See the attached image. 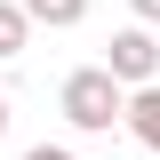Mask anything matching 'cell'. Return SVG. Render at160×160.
<instances>
[{
    "label": "cell",
    "instance_id": "cell-8",
    "mask_svg": "<svg viewBox=\"0 0 160 160\" xmlns=\"http://www.w3.org/2000/svg\"><path fill=\"white\" fill-rule=\"evenodd\" d=\"M0 136H8V96H0Z\"/></svg>",
    "mask_w": 160,
    "mask_h": 160
},
{
    "label": "cell",
    "instance_id": "cell-9",
    "mask_svg": "<svg viewBox=\"0 0 160 160\" xmlns=\"http://www.w3.org/2000/svg\"><path fill=\"white\" fill-rule=\"evenodd\" d=\"M104 160H120V152H104Z\"/></svg>",
    "mask_w": 160,
    "mask_h": 160
},
{
    "label": "cell",
    "instance_id": "cell-3",
    "mask_svg": "<svg viewBox=\"0 0 160 160\" xmlns=\"http://www.w3.org/2000/svg\"><path fill=\"white\" fill-rule=\"evenodd\" d=\"M128 128H136L144 152H160V80L152 88H128Z\"/></svg>",
    "mask_w": 160,
    "mask_h": 160
},
{
    "label": "cell",
    "instance_id": "cell-1",
    "mask_svg": "<svg viewBox=\"0 0 160 160\" xmlns=\"http://www.w3.org/2000/svg\"><path fill=\"white\" fill-rule=\"evenodd\" d=\"M64 120L72 128H88V136H112V120H128V88H120L104 64H80L72 80H64Z\"/></svg>",
    "mask_w": 160,
    "mask_h": 160
},
{
    "label": "cell",
    "instance_id": "cell-7",
    "mask_svg": "<svg viewBox=\"0 0 160 160\" xmlns=\"http://www.w3.org/2000/svg\"><path fill=\"white\" fill-rule=\"evenodd\" d=\"M24 160H72V152H64V144H32Z\"/></svg>",
    "mask_w": 160,
    "mask_h": 160
},
{
    "label": "cell",
    "instance_id": "cell-2",
    "mask_svg": "<svg viewBox=\"0 0 160 160\" xmlns=\"http://www.w3.org/2000/svg\"><path fill=\"white\" fill-rule=\"evenodd\" d=\"M104 72H112L120 88H152V72H160V40L144 32V24H120L112 48H104Z\"/></svg>",
    "mask_w": 160,
    "mask_h": 160
},
{
    "label": "cell",
    "instance_id": "cell-5",
    "mask_svg": "<svg viewBox=\"0 0 160 160\" xmlns=\"http://www.w3.org/2000/svg\"><path fill=\"white\" fill-rule=\"evenodd\" d=\"M24 16H32V24H56V32H64V24H80V16H88V0H24Z\"/></svg>",
    "mask_w": 160,
    "mask_h": 160
},
{
    "label": "cell",
    "instance_id": "cell-4",
    "mask_svg": "<svg viewBox=\"0 0 160 160\" xmlns=\"http://www.w3.org/2000/svg\"><path fill=\"white\" fill-rule=\"evenodd\" d=\"M24 40H32V16H24V0H0V56H24Z\"/></svg>",
    "mask_w": 160,
    "mask_h": 160
},
{
    "label": "cell",
    "instance_id": "cell-6",
    "mask_svg": "<svg viewBox=\"0 0 160 160\" xmlns=\"http://www.w3.org/2000/svg\"><path fill=\"white\" fill-rule=\"evenodd\" d=\"M136 8V24H160V0H128Z\"/></svg>",
    "mask_w": 160,
    "mask_h": 160
}]
</instances>
